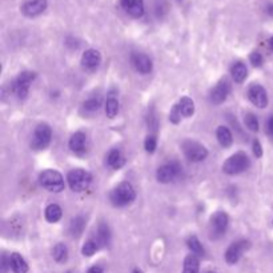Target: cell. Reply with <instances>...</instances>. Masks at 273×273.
Segmentation results:
<instances>
[{"label": "cell", "mask_w": 273, "mask_h": 273, "mask_svg": "<svg viewBox=\"0 0 273 273\" xmlns=\"http://www.w3.org/2000/svg\"><path fill=\"white\" fill-rule=\"evenodd\" d=\"M51 137H52V131L48 124H39L38 127L35 128V132H33L32 140H31V147L36 151H40V149H46L50 143H51Z\"/></svg>", "instance_id": "5"}, {"label": "cell", "mask_w": 273, "mask_h": 273, "mask_svg": "<svg viewBox=\"0 0 273 273\" xmlns=\"http://www.w3.org/2000/svg\"><path fill=\"white\" fill-rule=\"evenodd\" d=\"M39 183L43 188H46L50 192H61L64 189V179L60 172L55 170H47L40 174Z\"/></svg>", "instance_id": "2"}, {"label": "cell", "mask_w": 273, "mask_h": 273, "mask_svg": "<svg viewBox=\"0 0 273 273\" xmlns=\"http://www.w3.org/2000/svg\"><path fill=\"white\" fill-rule=\"evenodd\" d=\"M170 120L172 123H174V124H177V123L181 120V113H180L179 108H177V105H174V108H172V111H171Z\"/></svg>", "instance_id": "35"}, {"label": "cell", "mask_w": 273, "mask_h": 273, "mask_svg": "<svg viewBox=\"0 0 273 273\" xmlns=\"http://www.w3.org/2000/svg\"><path fill=\"white\" fill-rule=\"evenodd\" d=\"M269 47H271V50L273 51V36L271 39H269Z\"/></svg>", "instance_id": "40"}, {"label": "cell", "mask_w": 273, "mask_h": 273, "mask_svg": "<svg viewBox=\"0 0 273 273\" xmlns=\"http://www.w3.org/2000/svg\"><path fill=\"white\" fill-rule=\"evenodd\" d=\"M245 125L248 127L249 131H259V120L254 116L253 113H248L245 115Z\"/></svg>", "instance_id": "31"}, {"label": "cell", "mask_w": 273, "mask_h": 273, "mask_svg": "<svg viewBox=\"0 0 273 273\" xmlns=\"http://www.w3.org/2000/svg\"><path fill=\"white\" fill-rule=\"evenodd\" d=\"M200 263L196 254H188L184 260V273H199Z\"/></svg>", "instance_id": "25"}, {"label": "cell", "mask_w": 273, "mask_h": 273, "mask_svg": "<svg viewBox=\"0 0 273 273\" xmlns=\"http://www.w3.org/2000/svg\"><path fill=\"white\" fill-rule=\"evenodd\" d=\"M81 63H83V66L85 68L94 70V68H96L101 63V55L96 50H87L83 53V56H81Z\"/></svg>", "instance_id": "16"}, {"label": "cell", "mask_w": 273, "mask_h": 273, "mask_svg": "<svg viewBox=\"0 0 273 273\" xmlns=\"http://www.w3.org/2000/svg\"><path fill=\"white\" fill-rule=\"evenodd\" d=\"M70 148L75 153H81L85 149V135L83 132H76L70 139Z\"/></svg>", "instance_id": "17"}, {"label": "cell", "mask_w": 273, "mask_h": 273, "mask_svg": "<svg viewBox=\"0 0 273 273\" xmlns=\"http://www.w3.org/2000/svg\"><path fill=\"white\" fill-rule=\"evenodd\" d=\"M156 146H157V140H156L155 136H148L146 139V143H144V147H146V151L152 153V152H155L156 149Z\"/></svg>", "instance_id": "33"}, {"label": "cell", "mask_w": 273, "mask_h": 273, "mask_svg": "<svg viewBox=\"0 0 273 273\" xmlns=\"http://www.w3.org/2000/svg\"><path fill=\"white\" fill-rule=\"evenodd\" d=\"M267 12H268V15L273 16V4H272V3L267 5Z\"/></svg>", "instance_id": "39"}, {"label": "cell", "mask_w": 273, "mask_h": 273, "mask_svg": "<svg viewBox=\"0 0 273 273\" xmlns=\"http://www.w3.org/2000/svg\"><path fill=\"white\" fill-rule=\"evenodd\" d=\"M124 163H125V160H124L122 152L119 151V149H112V151L108 153V156H107V164H108L109 167L115 168V170L122 168L123 165H124Z\"/></svg>", "instance_id": "21"}, {"label": "cell", "mask_w": 273, "mask_h": 273, "mask_svg": "<svg viewBox=\"0 0 273 273\" xmlns=\"http://www.w3.org/2000/svg\"><path fill=\"white\" fill-rule=\"evenodd\" d=\"M231 74L236 83H243L248 76V70H247L244 63H236L231 68Z\"/></svg>", "instance_id": "22"}, {"label": "cell", "mask_w": 273, "mask_h": 273, "mask_svg": "<svg viewBox=\"0 0 273 273\" xmlns=\"http://www.w3.org/2000/svg\"><path fill=\"white\" fill-rule=\"evenodd\" d=\"M63 216V211L57 204H50L46 208V220L48 223H57Z\"/></svg>", "instance_id": "23"}, {"label": "cell", "mask_w": 273, "mask_h": 273, "mask_svg": "<svg viewBox=\"0 0 273 273\" xmlns=\"http://www.w3.org/2000/svg\"><path fill=\"white\" fill-rule=\"evenodd\" d=\"M176 105H177L181 116H184V118H189V116H192L193 113H195V103H193V100L191 98H188V96L181 98Z\"/></svg>", "instance_id": "19"}, {"label": "cell", "mask_w": 273, "mask_h": 273, "mask_svg": "<svg viewBox=\"0 0 273 273\" xmlns=\"http://www.w3.org/2000/svg\"><path fill=\"white\" fill-rule=\"evenodd\" d=\"M119 112V101L115 98H109L105 103V113L109 119H113Z\"/></svg>", "instance_id": "29"}, {"label": "cell", "mask_w": 273, "mask_h": 273, "mask_svg": "<svg viewBox=\"0 0 273 273\" xmlns=\"http://www.w3.org/2000/svg\"><path fill=\"white\" fill-rule=\"evenodd\" d=\"M207 273H216V272H207Z\"/></svg>", "instance_id": "42"}, {"label": "cell", "mask_w": 273, "mask_h": 273, "mask_svg": "<svg viewBox=\"0 0 273 273\" xmlns=\"http://www.w3.org/2000/svg\"><path fill=\"white\" fill-rule=\"evenodd\" d=\"M216 136H217V140H219V143H220V146L224 147V148L231 147L232 143H233V136H232L229 128L224 127V125H220V127L217 128Z\"/></svg>", "instance_id": "20"}, {"label": "cell", "mask_w": 273, "mask_h": 273, "mask_svg": "<svg viewBox=\"0 0 273 273\" xmlns=\"http://www.w3.org/2000/svg\"><path fill=\"white\" fill-rule=\"evenodd\" d=\"M228 223H229V217L223 211H219L211 217V233L213 239H219L225 235Z\"/></svg>", "instance_id": "8"}, {"label": "cell", "mask_w": 273, "mask_h": 273, "mask_svg": "<svg viewBox=\"0 0 273 273\" xmlns=\"http://www.w3.org/2000/svg\"><path fill=\"white\" fill-rule=\"evenodd\" d=\"M248 98L253 105L259 108H265L268 105V95L264 87L260 84H252L248 90Z\"/></svg>", "instance_id": "10"}, {"label": "cell", "mask_w": 273, "mask_h": 273, "mask_svg": "<svg viewBox=\"0 0 273 273\" xmlns=\"http://www.w3.org/2000/svg\"><path fill=\"white\" fill-rule=\"evenodd\" d=\"M88 273H103V268L99 267V265H94L88 269Z\"/></svg>", "instance_id": "38"}, {"label": "cell", "mask_w": 273, "mask_h": 273, "mask_svg": "<svg viewBox=\"0 0 273 273\" xmlns=\"http://www.w3.org/2000/svg\"><path fill=\"white\" fill-rule=\"evenodd\" d=\"M47 8V0H28L22 5V12L28 18H35L43 14Z\"/></svg>", "instance_id": "12"}, {"label": "cell", "mask_w": 273, "mask_h": 273, "mask_svg": "<svg viewBox=\"0 0 273 273\" xmlns=\"http://www.w3.org/2000/svg\"><path fill=\"white\" fill-rule=\"evenodd\" d=\"M180 172V165L177 163H167V164L161 165L160 168L156 172V177L159 183L167 184L171 183L172 180L176 179V176Z\"/></svg>", "instance_id": "9"}, {"label": "cell", "mask_w": 273, "mask_h": 273, "mask_svg": "<svg viewBox=\"0 0 273 273\" xmlns=\"http://www.w3.org/2000/svg\"><path fill=\"white\" fill-rule=\"evenodd\" d=\"M267 131L271 136H273V116L272 118H269L268 123H267Z\"/></svg>", "instance_id": "37"}, {"label": "cell", "mask_w": 273, "mask_h": 273, "mask_svg": "<svg viewBox=\"0 0 273 273\" xmlns=\"http://www.w3.org/2000/svg\"><path fill=\"white\" fill-rule=\"evenodd\" d=\"M84 228H85L84 217L77 216L75 217V219H72L71 225H70V232H71L72 236H75V237L80 236L81 233H83V231H84Z\"/></svg>", "instance_id": "26"}, {"label": "cell", "mask_w": 273, "mask_h": 273, "mask_svg": "<svg viewBox=\"0 0 273 273\" xmlns=\"http://www.w3.org/2000/svg\"><path fill=\"white\" fill-rule=\"evenodd\" d=\"M135 198H136V192H135V189H133L131 184L127 183V181L119 184L118 187L113 189L112 193H111V201L116 207L128 205V204H131L135 200Z\"/></svg>", "instance_id": "1"}, {"label": "cell", "mask_w": 273, "mask_h": 273, "mask_svg": "<svg viewBox=\"0 0 273 273\" xmlns=\"http://www.w3.org/2000/svg\"><path fill=\"white\" fill-rule=\"evenodd\" d=\"M249 60L254 67H261V64H263V56H261V53H259V52H252L249 56Z\"/></svg>", "instance_id": "34"}, {"label": "cell", "mask_w": 273, "mask_h": 273, "mask_svg": "<svg viewBox=\"0 0 273 273\" xmlns=\"http://www.w3.org/2000/svg\"><path fill=\"white\" fill-rule=\"evenodd\" d=\"M99 249V244L96 243V240H88L83 245V248H81V253L87 256V257H90L92 254H95V252Z\"/></svg>", "instance_id": "30"}, {"label": "cell", "mask_w": 273, "mask_h": 273, "mask_svg": "<svg viewBox=\"0 0 273 273\" xmlns=\"http://www.w3.org/2000/svg\"><path fill=\"white\" fill-rule=\"evenodd\" d=\"M111 240V233H109V228L107 224L101 223L98 228V237H96V243L99 244V247H105L109 244Z\"/></svg>", "instance_id": "24"}, {"label": "cell", "mask_w": 273, "mask_h": 273, "mask_svg": "<svg viewBox=\"0 0 273 273\" xmlns=\"http://www.w3.org/2000/svg\"><path fill=\"white\" fill-rule=\"evenodd\" d=\"M183 152L185 157L189 161H193V163L205 160L208 156L207 148L200 143L192 142V140H187V142L183 143Z\"/></svg>", "instance_id": "6"}, {"label": "cell", "mask_w": 273, "mask_h": 273, "mask_svg": "<svg viewBox=\"0 0 273 273\" xmlns=\"http://www.w3.org/2000/svg\"><path fill=\"white\" fill-rule=\"evenodd\" d=\"M132 66L135 67L137 72L147 75L152 71V60L144 53H133L131 57Z\"/></svg>", "instance_id": "14"}, {"label": "cell", "mask_w": 273, "mask_h": 273, "mask_svg": "<svg viewBox=\"0 0 273 273\" xmlns=\"http://www.w3.org/2000/svg\"><path fill=\"white\" fill-rule=\"evenodd\" d=\"M52 256H53V259L56 260L57 263L67 261V259H68V249H67L66 245L61 244V243L55 245V248L52 250Z\"/></svg>", "instance_id": "27"}, {"label": "cell", "mask_w": 273, "mask_h": 273, "mask_svg": "<svg viewBox=\"0 0 273 273\" xmlns=\"http://www.w3.org/2000/svg\"><path fill=\"white\" fill-rule=\"evenodd\" d=\"M133 273H143V272L140 271V269H135V271H133Z\"/></svg>", "instance_id": "41"}, {"label": "cell", "mask_w": 273, "mask_h": 273, "mask_svg": "<svg viewBox=\"0 0 273 273\" xmlns=\"http://www.w3.org/2000/svg\"><path fill=\"white\" fill-rule=\"evenodd\" d=\"M187 244H188V248L193 254H196V256H202L204 254V248H202L201 243L199 241L196 236H191L188 241H187Z\"/></svg>", "instance_id": "28"}, {"label": "cell", "mask_w": 273, "mask_h": 273, "mask_svg": "<svg viewBox=\"0 0 273 273\" xmlns=\"http://www.w3.org/2000/svg\"><path fill=\"white\" fill-rule=\"evenodd\" d=\"M253 153L256 157H261L263 156V147H261L259 140H254L253 142Z\"/></svg>", "instance_id": "36"}, {"label": "cell", "mask_w": 273, "mask_h": 273, "mask_svg": "<svg viewBox=\"0 0 273 273\" xmlns=\"http://www.w3.org/2000/svg\"><path fill=\"white\" fill-rule=\"evenodd\" d=\"M229 95V84L226 81H220L217 85L211 91V101L213 104H222L225 101V99Z\"/></svg>", "instance_id": "15"}, {"label": "cell", "mask_w": 273, "mask_h": 273, "mask_svg": "<svg viewBox=\"0 0 273 273\" xmlns=\"http://www.w3.org/2000/svg\"><path fill=\"white\" fill-rule=\"evenodd\" d=\"M35 72H29V71H24L22 72L18 79L15 80L14 83V92L15 95L19 98V99H24L27 98L29 91V85L35 79Z\"/></svg>", "instance_id": "7"}, {"label": "cell", "mask_w": 273, "mask_h": 273, "mask_svg": "<svg viewBox=\"0 0 273 273\" xmlns=\"http://www.w3.org/2000/svg\"><path fill=\"white\" fill-rule=\"evenodd\" d=\"M123 10L132 18H142L144 15V1L143 0H120Z\"/></svg>", "instance_id": "13"}, {"label": "cell", "mask_w": 273, "mask_h": 273, "mask_svg": "<svg viewBox=\"0 0 273 273\" xmlns=\"http://www.w3.org/2000/svg\"><path fill=\"white\" fill-rule=\"evenodd\" d=\"M10 265L14 273H27L28 272V264L22 257V254L12 253L10 259Z\"/></svg>", "instance_id": "18"}, {"label": "cell", "mask_w": 273, "mask_h": 273, "mask_svg": "<svg viewBox=\"0 0 273 273\" xmlns=\"http://www.w3.org/2000/svg\"><path fill=\"white\" fill-rule=\"evenodd\" d=\"M67 180L70 184V188L74 192H83L90 187L92 176H91L90 172H87L84 170H74L68 174Z\"/></svg>", "instance_id": "4"}, {"label": "cell", "mask_w": 273, "mask_h": 273, "mask_svg": "<svg viewBox=\"0 0 273 273\" xmlns=\"http://www.w3.org/2000/svg\"><path fill=\"white\" fill-rule=\"evenodd\" d=\"M100 105H101V100L98 98H92V99L87 100L84 103V105H83V108L85 109V111H88V112H95V111H98V109L100 108Z\"/></svg>", "instance_id": "32"}, {"label": "cell", "mask_w": 273, "mask_h": 273, "mask_svg": "<svg viewBox=\"0 0 273 273\" xmlns=\"http://www.w3.org/2000/svg\"><path fill=\"white\" fill-rule=\"evenodd\" d=\"M249 248V243L248 241H237L226 249L225 252V261L228 264H236L240 260L241 254L244 253V250Z\"/></svg>", "instance_id": "11"}, {"label": "cell", "mask_w": 273, "mask_h": 273, "mask_svg": "<svg viewBox=\"0 0 273 273\" xmlns=\"http://www.w3.org/2000/svg\"><path fill=\"white\" fill-rule=\"evenodd\" d=\"M250 167V161L244 152H237L232 155L223 165V171L226 174H239Z\"/></svg>", "instance_id": "3"}]
</instances>
